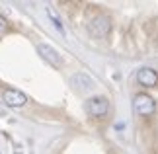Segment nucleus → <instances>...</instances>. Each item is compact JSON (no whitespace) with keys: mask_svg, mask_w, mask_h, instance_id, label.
Segmentation results:
<instances>
[{"mask_svg":"<svg viewBox=\"0 0 158 154\" xmlns=\"http://www.w3.org/2000/svg\"><path fill=\"white\" fill-rule=\"evenodd\" d=\"M137 80H139V84H143V86H154L158 82V76L152 69H141L139 74H137Z\"/></svg>","mask_w":158,"mask_h":154,"instance_id":"6","label":"nucleus"},{"mask_svg":"<svg viewBox=\"0 0 158 154\" xmlns=\"http://www.w3.org/2000/svg\"><path fill=\"white\" fill-rule=\"evenodd\" d=\"M109 109V103L106 98H90L86 102V111L92 117H104Z\"/></svg>","mask_w":158,"mask_h":154,"instance_id":"1","label":"nucleus"},{"mask_svg":"<svg viewBox=\"0 0 158 154\" xmlns=\"http://www.w3.org/2000/svg\"><path fill=\"white\" fill-rule=\"evenodd\" d=\"M37 51H39V55L43 57L45 60H49L51 65H55V66H60L63 65V59H60V55L55 51V49L51 47V45H45V43H39L37 45Z\"/></svg>","mask_w":158,"mask_h":154,"instance_id":"5","label":"nucleus"},{"mask_svg":"<svg viewBox=\"0 0 158 154\" xmlns=\"http://www.w3.org/2000/svg\"><path fill=\"white\" fill-rule=\"evenodd\" d=\"M135 111L139 115H152V111H154V102L150 100L148 96L139 94L135 98Z\"/></svg>","mask_w":158,"mask_h":154,"instance_id":"4","label":"nucleus"},{"mask_svg":"<svg viewBox=\"0 0 158 154\" xmlns=\"http://www.w3.org/2000/svg\"><path fill=\"white\" fill-rule=\"evenodd\" d=\"M90 33L94 35V37H106V35L109 33V22H107V18L104 16H98V18H94L92 22H90Z\"/></svg>","mask_w":158,"mask_h":154,"instance_id":"3","label":"nucleus"},{"mask_svg":"<svg viewBox=\"0 0 158 154\" xmlns=\"http://www.w3.org/2000/svg\"><path fill=\"white\" fill-rule=\"evenodd\" d=\"M2 100L6 102V106H10V107H22L23 103L27 102V98H26V94H23V92H20V90L8 88V90H4Z\"/></svg>","mask_w":158,"mask_h":154,"instance_id":"2","label":"nucleus"},{"mask_svg":"<svg viewBox=\"0 0 158 154\" xmlns=\"http://www.w3.org/2000/svg\"><path fill=\"white\" fill-rule=\"evenodd\" d=\"M6 29H8V26H6V20L2 16H0V37H2V35L6 33Z\"/></svg>","mask_w":158,"mask_h":154,"instance_id":"7","label":"nucleus"}]
</instances>
